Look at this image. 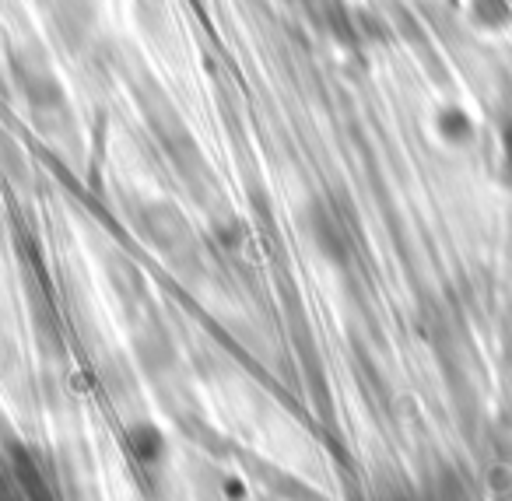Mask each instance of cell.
Returning a JSON list of instances; mask_svg holds the SVG:
<instances>
[{
	"label": "cell",
	"instance_id": "cell-1",
	"mask_svg": "<svg viewBox=\"0 0 512 501\" xmlns=\"http://www.w3.org/2000/svg\"><path fill=\"white\" fill-rule=\"evenodd\" d=\"M130 449H134V456L141 459V463H158V459L165 456V442L162 435H158L151 424H137L134 431H130Z\"/></svg>",
	"mask_w": 512,
	"mask_h": 501
},
{
	"label": "cell",
	"instance_id": "cell-2",
	"mask_svg": "<svg viewBox=\"0 0 512 501\" xmlns=\"http://www.w3.org/2000/svg\"><path fill=\"white\" fill-rule=\"evenodd\" d=\"M502 155H505V169L512 176V123L505 127V137H502Z\"/></svg>",
	"mask_w": 512,
	"mask_h": 501
}]
</instances>
